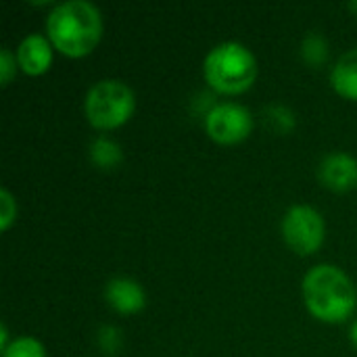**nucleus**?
<instances>
[{
  "label": "nucleus",
  "instance_id": "1",
  "mask_svg": "<svg viewBox=\"0 0 357 357\" xmlns=\"http://www.w3.org/2000/svg\"><path fill=\"white\" fill-rule=\"evenodd\" d=\"M102 15L88 0L54 4L46 17V36L54 50L69 59L90 54L102 40Z\"/></svg>",
  "mask_w": 357,
  "mask_h": 357
},
{
  "label": "nucleus",
  "instance_id": "2",
  "mask_svg": "<svg viewBox=\"0 0 357 357\" xmlns=\"http://www.w3.org/2000/svg\"><path fill=\"white\" fill-rule=\"evenodd\" d=\"M307 312L326 324L345 322L356 310V289L349 276L331 264L312 268L301 284Z\"/></svg>",
  "mask_w": 357,
  "mask_h": 357
},
{
  "label": "nucleus",
  "instance_id": "3",
  "mask_svg": "<svg viewBox=\"0 0 357 357\" xmlns=\"http://www.w3.org/2000/svg\"><path fill=\"white\" fill-rule=\"evenodd\" d=\"M203 73L215 92L243 94L255 84L257 59L241 42H222L207 52Z\"/></svg>",
  "mask_w": 357,
  "mask_h": 357
},
{
  "label": "nucleus",
  "instance_id": "4",
  "mask_svg": "<svg viewBox=\"0 0 357 357\" xmlns=\"http://www.w3.org/2000/svg\"><path fill=\"white\" fill-rule=\"evenodd\" d=\"M136 109L134 90L121 79L96 82L84 100V111L92 128L100 132L117 130L130 121Z\"/></svg>",
  "mask_w": 357,
  "mask_h": 357
},
{
  "label": "nucleus",
  "instance_id": "5",
  "mask_svg": "<svg viewBox=\"0 0 357 357\" xmlns=\"http://www.w3.org/2000/svg\"><path fill=\"white\" fill-rule=\"evenodd\" d=\"M282 238L297 255H314L326 236V226L318 209L293 205L282 218Z\"/></svg>",
  "mask_w": 357,
  "mask_h": 357
},
{
  "label": "nucleus",
  "instance_id": "6",
  "mask_svg": "<svg viewBox=\"0 0 357 357\" xmlns=\"http://www.w3.org/2000/svg\"><path fill=\"white\" fill-rule=\"evenodd\" d=\"M205 130L218 144L230 146L247 140L253 132V115L238 102H220L205 117Z\"/></svg>",
  "mask_w": 357,
  "mask_h": 357
},
{
  "label": "nucleus",
  "instance_id": "7",
  "mask_svg": "<svg viewBox=\"0 0 357 357\" xmlns=\"http://www.w3.org/2000/svg\"><path fill=\"white\" fill-rule=\"evenodd\" d=\"M320 182L335 192H347L357 188V159L349 153H331L318 167Z\"/></svg>",
  "mask_w": 357,
  "mask_h": 357
},
{
  "label": "nucleus",
  "instance_id": "8",
  "mask_svg": "<svg viewBox=\"0 0 357 357\" xmlns=\"http://www.w3.org/2000/svg\"><path fill=\"white\" fill-rule=\"evenodd\" d=\"M52 42L44 33H29L17 48V63L25 75H44L52 65Z\"/></svg>",
  "mask_w": 357,
  "mask_h": 357
},
{
  "label": "nucleus",
  "instance_id": "9",
  "mask_svg": "<svg viewBox=\"0 0 357 357\" xmlns=\"http://www.w3.org/2000/svg\"><path fill=\"white\" fill-rule=\"evenodd\" d=\"M105 299L109 307L121 316H132L144 310L146 293L132 278H111L105 287Z\"/></svg>",
  "mask_w": 357,
  "mask_h": 357
},
{
  "label": "nucleus",
  "instance_id": "10",
  "mask_svg": "<svg viewBox=\"0 0 357 357\" xmlns=\"http://www.w3.org/2000/svg\"><path fill=\"white\" fill-rule=\"evenodd\" d=\"M331 84L339 96L357 100V48L339 56L331 71Z\"/></svg>",
  "mask_w": 357,
  "mask_h": 357
},
{
  "label": "nucleus",
  "instance_id": "11",
  "mask_svg": "<svg viewBox=\"0 0 357 357\" xmlns=\"http://www.w3.org/2000/svg\"><path fill=\"white\" fill-rule=\"evenodd\" d=\"M90 159L100 169H113V167H117L121 163L123 153H121V146L115 140H111L107 136H98L90 144Z\"/></svg>",
  "mask_w": 357,
  "mask_h": 357
},
{
  "label": "nucleus",
  "instance_id": "12",
  "mask_svg": "<svg viewBox=\"0 0 357 357\" xmlns=\"http://www.w3.org/2000/svg\"><path fill=\"white\" fill-rule=\"evenodd\" d=\"M301 56L307 65L312 67H320L326 63L328 59V42L322 33L312 31L303 38L301 42Z\"/></svg>",
  "mask_w": 357,
  "mask_h": 357
},
{
  "label": "nucleus",
  "instance_id": "13",
  "mask_svg": "<svg viewBox=\"0 0 357 357\" xmlns=\"http://www.w3.org/2000/svg\"><path fill=\"white\" fill-rule=\"evenodd\" d=\"M264 115H266V123H268L276 134H289V132H293L295 126H297L295 113H293L289 107H284V105H270V107L264 111Z\"/></svg>",
  "mask_w": 357,
  "mask_h": 357
},
{
  "label": "nucleus",
  "instance_id": "14",
  "mask_svg": "<svg viewBox=\"0 0 357 357\" xmlns=\"http://www.w3.org/2000/svg\"><path fill=\"white\" fill-rule=\"evenodd\" d=\"M2 357H46L44 345L33 337H19L2 351Z\"/></svg>",
  "mask_w": 357,
  "mask_h": 357
},
{
  "label": "nucleus",
  "instance_id": "15",
  "mask_svg": "<svg viewBox=\"0 0 357 357\" xmlns=\"http://www.w3.org/2000/svg\"><path fill=\"white\" fill-rule=\"evenodd\" d=\"M98 347L107 354V356H115L119 354L123 339H121V331H117L115 326H102L96 335Z\"/></svg>",
  "mask_w": 357,
  "mask_h": 357
},
{
  "label": "nucleus",
  "instance_id": "16",
  "mask_svg": "<svg viewBox=\"0 0 357 357\" xmlns=\"http://www.w3.org/2000/svg\"><path fill=\"white\" fill-rule=\"evenodd\" d=\"M17 211H19V209H17L15 197L10 195V190L2 188V190H0V230H2V232H6V230L15 224Z\"/></svg>",
  "mask_w": 357,
  "mask_h": 357
},
{
  "label": "nucleus",
  "instance_id": "17",
  "mask_svg": "<svg viewBox=\"0 0 357 357\" xmlns=\"http://www.w3.org/2000/svg\"><path fill=\"white\" fill-rule=\"evenodd\" d=\"M17 67H19L17 54H13L10 48H2L0 50V82H2V86H8L13 82Z\"/></svg>",
  "mask_w": 357,
  "mask_h": 357
},
{
  "label": "nucleus",
  "instance_id": "18",
  "mask_svg": "<svg viewBox=\"0 0 357 357\" xmlns=\"http://www.w3.org/2000/svg\"><path fill=\"white\" fill-rule=\"evenodd\" d=\"M349 341L357 347V320L351 324V328H349Z\"/></svg>",
  "mask_w": 357,
  "mask_h": 357
},
{
  "label": "nucleus",
  "instance_id": "19",
  "mask_svg": "<svg viewBox=\"0 0 357 357\" xmlns=\"http://www.w3.org/2000/svg\"><path fill=\"white\" fill-rule=\"evenodd\" d=\"M349 8H351L354 13H357V2H351V4H349Z\"/></svg>",
  "mask_w": 357,
  "mask_h": 357
}]
</instances>
